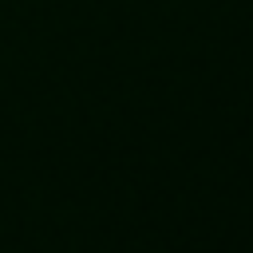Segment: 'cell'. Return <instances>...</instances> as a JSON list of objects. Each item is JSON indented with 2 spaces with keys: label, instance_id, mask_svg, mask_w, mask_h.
Returning a JSON list of instances; mask_svg holds the SVG:
<instances>
[]
</instances>
